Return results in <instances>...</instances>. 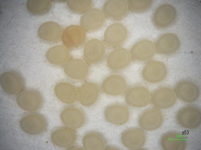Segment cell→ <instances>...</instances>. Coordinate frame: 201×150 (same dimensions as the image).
<instances>
[{
  "instance_id": "4dcf8cb0",
  "label": "cell",
  "mask_w": 201,
  "mask_h": 150,
  "mask_svg": "<svg viewBox=\"0 0 201 150\" xmlns=\"http://www.w3.org/2000/svg\"><path fill=\"white\" fill-rule=\"evenodd\" d=\"M26 8L31 14L35 15H41L47 13L51 9L52 2L50 0L27 1Z\"/></svg>"
},
{
  "instance_id": "52a82bcc",
  "label": "cell",
  "mask_w": 201,
  "mask_h": 150,
  "mask_svg": "<svg viewBox=\"0 0 201 150\" xmlns=\"http://www.w3.org/2000/svg\"><path fill=\"white\" fill-rule=\"evenodd\" d=\"M77 138L74 129L67 127L55 129L51 134V140L54 146L62 148H69L75 142Z\"/></svg>"
},
{
  "instance_id": "8fae6325",
  "label": "cell",
  "mask_w": 201,
  "mask_h": 150,
  "mask_svg": "<svg viewBox=\"0 0 201 150\" xmlns=\"http://www.w3.org/2000/svg\"><path fill=\"white\" fill-rule=\"evenodd\" d=\"M163 116L158 108H151L147 109L140 116L138 123L143 130L151 131L157 129L162 125Z\"/></svg>"
},
{
  "instance_id": "603a6c76",
  "label": "cell",
  "mask_w": 201,
  "mask_h": 150,
  "mask_svg": "<svg viewBox=\"0 0 201 150\" xmlns=\"http://www.w3.org/2000/svg\"><path fill=\"white\" fill-rule=\"evenodd\" d=\"M63 31L57 23L47 21L41 24L39 27L37 34L39 38L45 41L56 42L62 37Z\"/></svg>"
},
{
  "instance_id": "ba28073f",
  "label": "cell",
  "mask_w": 201,
  "mask_h": 150,
  "mask_svg": "<svg viewBox=\"0 0 201 150\" xmlns=\"http://www.w3.org/2000/svg\"><path fill=\"white\" fill-rule=\"evenodd\" d=\"M121 140L126 148L132 150L138 149L143 148L145 144L146 136L145 132L137 128H131L122 133Z\"/></svg>"
},
{
  "instance_id": "277c9868",
  "label": "cell",
  "mask_w": 201,
  "mask_h": 150,
  "mask_svg": "<svg viewBox=\"0 0 201 150\" xmlns=\"http://www.w3.org/2000/svg\"><path fill=\"white\" fill-rule=\"evenodd\" d=\"M176 119L178 124L188 129L198 128L201 122V112L197 106L190 105L181 108L177 112Z\"/></svg>"
},
{
  "instance_id": "ffe728a7",
  "label": "cell",
  "mask_w": 201,
  "mask_h": 150,
  "mask_svg": "<svg viewBox=\"0 0 201 150\" xmlns=\"http://www.w3.org/2000/svg\"><path fill=\"white\" fill-rule=\"evenodd\" d=\"M155 45V51L163 55L173 53L179 49L180 41L178 37L172 33H166L160 36Z\"/></svg>"
},
{
  "instance_id": "8992f818",
  "label": "cell",
  "mask_w": 201,
  "mask_h": 150,
  "mask_svg": "<svg viewBox=\"0 0 201 150\" xmlns=\"http://www.w3.org/2000/svg\"><path fill=\"white\" fill-rule=\"evenodd\" d=\"M104 115L107 122L114 125L121 126L128 121L130 112L126 106L116 103L108 106L105 109Z\"/></svg>"
},
{
  "instance_id": "9a60e30c",
  "label": "cell",
  "mask_w": 201,
  "mask_h": 150,
  "mask_svg": "<svg viewBox=\"0 0 201 150\" xmlns=\"http://www.w3.org/2000/svg\"><path fill=\"white\" fill-rule=\"evenodd\" d=\"M106 52L104 42L98 39L92 38L87 42L84 47V57L86 62L94 64L102 59Z\"/></svg>"
},
{
  "instance_id": "7402d4cb",
  "label": "cell",
  "mask_w": 201,
  "mask_h": 150,
  "mask_svg": "<svg viewBox=\"0 0 201 150\" xmlns=\"http://www.w3.org/2000/svg\"><path fill=\"white\" fill-rule=\"evenodd\" d=\"M128 10L127 2L125 0H108L103 7V12L105 16L115 20L123 18L128 14Z\"/></svg>"
},
{
  "instance_id": "5b68a950",
  "label": "cell",
  "mask_w": 201,
  "mask_h": 150,
  "mask_svg": "<svg viewBox=\"0 0 201 150\" xmlns=\"http://www.w3.org/2000/svg\"><path fill=\"white\" fill-rule=\"evenodd\" d=\"M177 17V11L174 6L170 4L165 3L155 9L153 15L152 21L156 27L163 29L173 24Z\"/></svg>"
},
{
  "instance_id": "2e32d148",
  "label": "cell",
  "mask_w": 201,
  "mask_h": 150,
  "mask_svg": "<svg viewBox=\"0 0 201 150\" xmlns=\"http://www.w3.org/2000/svg\"><path fill=\"white\" fill-rule=\"evenodd\" d=\"M128 36V31L122 24L117 22L111 24L106 29L104 38L106 43L110 46L119 45L123 43Z\"/></svg>"
},
{
  "instance_id": "4fadbf2b",
  "label": "cell",
  "mask_w": 201,
  "mask_h": 150,
  "mask_svg": "<svg viewBox=\"0 0 201 150\" xmlns=\"http://www.w3.org/2000/svg\"><path fill=\"white\" fill-rule=\"evenodd\" d=\"M105 20V15L103 11L97 8H91L81 16L80 21V26L85 30L94 31L102 27Z\"/></svg>"
},
{
  "instance_id": "484cf974",
  "label": "cell",
  "mask_w": 201,
  "mask_h": 150,
  "mask_svg": "<svg viewBox=\"0 0 201 150\" xmlns=\"http://www.w3.org/2000/svg\"><path fill=\"white\" fill-rule=\"evenodd\" d=\"M161 146L165 150H184L187 146L186 137L181 133L175 131L166 133L160 140Z\"/></svg>"
},
{
  "instance_id": "3957f363",
  "label": "cell",
  "mask_w": 201,
  "mask_h": 150,
  "mask_svg": "<svg viewBox=\"0 0 201 150\" xmlns=\"http://www.w3.org/2000/svg\"><path fill=\"white\" fill-rule=\"evenodd\" d=\"M0 84L3 90L9 95H17L24 90V79L19 73L14 71L3 73L0 77Z\"/></svg>"
},
{
  "instance_id": "7a4b0ae2",
  "label": "cell",
  "mask_w": 201,
  "mask_h": 150,
  "mask_svg": "<svg viewBox=\"0 0 201 150\" xmlns=\"http://www.w3.org/2000/svg\"><path fill=\"white\" fill-rule=\"evenodd\" d=\"M16 100L19 107L30 112L39 110L43 103V98L40 93L32 89L23 90L17 95Z\"/></svg>"
},
{
  "instance_id": "cb8c5ba5",
  "label": "cell",
  "mask_w": 201,
  "mask_h": 150,
  "mask_svg": "<svg viewBox=\"0 0 201 150\" xmlns=\"http://www.w3.org/2000/svg\"><path fill=\"white\" fill-rule=\"evenodd\" d=\"M62 38L64 45L67 47H76L82 45L85 41V31L80 26H70L63 31Z\"/></svg>"
},
{
  "instance_id": "30bf717a",
  "label": "cell",
  "mask_w": 201,
  "mask_h": 150,
  "mask_svg": "<svg viewBox=\"0 0 201 150\" xmlns=\"http://www.w3.org/2000/svg\"><path fill=\"white\" fill-rule=\"evenodd\" d=\"M60 118L64 125L73 129L82 127L86 120L84 111L74 107H68L63 109L61 112Z\"/></svg>"
},
{
  "instance_id": "1f68e13d",
  "label": "cell",
  "mask_w": 201,
  "mask_h": 150,
  "mask_svg": "<svg viewBox=\"0 0 201 150\" xmlns=\"http://www.w3.org/2000/svg\"><path fill=\"white\" fill-rule=\"evenodd\" d=\"M91 0H69L67 1L68 8L72 12L76 13L85 12L92 6Z\"/></svg>"
},
{
  "instance_id": "d4e9b609",
  "label": "cell",
  "mask_w": 201,
  "mask_h": 150,
  "mask_svg": "<svg viewBox=\"0 0 201 150\" xmlns=\"http://www.w3.org/2000/svg\"><path fill=\"white\" fill-rule=\"evenodd\" d=\"M89 67L87 62L78 58L69 60L65 64L64 71L69 78L76 80L83 79L87 76Z\"/></svg>"
},
{
  "instance_id": "4316f807",
  "label": "cell",
  "mask_w": 201,
  "mask_h": 150,
  "mask_svg": "<svg viewBox=\"0 0 201 150\" xmlns=\"http://www.w3.org/2000/svg\"><path fill=\"white\" fill-rule=\"evenodd\" d=\"M54 92L60 101L66 104L75 103L78 98L79 91L76 87L67 82L57 83L54 87Z\"/></svg>"
},
{
  "instance_id": "5bb4252c",
  "label": "cell",
  "mask_w": 201,
  "mask_h": 150,
  "mask_svg": "<svg viewBox=\"0 0 201 150\" xmlns=\"http://www.w3.org/2000/svg\"><path fill=\"white\" fill-rule=\"evenodd\" d=\"M151 100L152 104L158 109H166L172 107L177 101V96L172 89L163 87L152 93Z\"/></svg>"
},
{
  "instance_id": "9c48e42d",
  "label": "cell",
  "mask_w": 201,
  "mask_h": 150,
  "mask_svg": "<svg viewBox=\"0 0 201 150\" xmlns=\"http://www.w3.org/2000/svg\"><path fill=\"white\" fill-rule=\"evenodd\" d=\"M151 95L149 89L143 86H136L130 88L125 96L126 103L129 106L140 108L147 106L151 100Z\"/></svg>"
},
{
  "instance_id": "f546056e",
  "label": "cell",
  "mask_w": 201,
  "mask_h": 150,
  "mask_svg": "<svg viewBox=\"0 0 201 150\" xmlns=\"http://www.w3.org/2000/svg\"><path fill=\"white\" fill-rule=\"evenodd\" d=\"M82 142L83 147L87 150H103L107 148L106 138L102 134L95 131H90L85 133Z\"/></svg>"
},
{
  "instance_id": "ac0fdd59",
  "label": "cell",
  "mask_w": 201,
  "mask_h": 150,
  "mask_svg": "<svg viewBox=\"0 0 201 150\" xmlns=\"http://www.w3.org/2000/svg\"><path fill=\"white\" fill-rule=\"evenodd\" d=\"M127 84L125 78L118 74H112L106 78L103 81L101 88L105 94L117 96L123 93L127 89Z\"/></svg>"
},
{
  "instance_id": "e0dca14e",
  "label": "cell",
  "mask_w": 201,
  "mask_h": 150,
  "mask_svg": "<svg viewBox=\"0 0 201 150\" xmlns=\"http://www.w3.org/2000/svg\"><path fill=\"white\" fill-rule=\"evenodd\" d=\"M174 91L177 97L187 103L196 101L200 94L198 86L193 82L187 80L181 81L177 83Z\"/></svg>"
},
{
  "instance_id": "6da1fadb",
  "label": "cell",
  "mask_w": 201,
  "mask_h": 150,
  "mask_svg": "<svg viewBox=\"0 0 201 150\" xmlns=\"http://www.w3.org/2000/svg\"><path fill=\"white\" fill-rule=\"evenodd\" d=\"M19 126L21 130L30 135H37L44 132L46 129L47 122L42 115L36 113H28L20 119Z\"/></svg>"
},
{
  "instance_id": "83f0119b",
  "label": "cell",
  "mask_w": 201,
  "mask_h": 150,
  "mask_svg": "<svg viewBox=\"0 0 201 150\" xmlns=\"http://www.w3.org/2000/svg\"><path fill=\"white\" fill-rule=\"evenodd\" d=\"M99 94V88L97 84L91 82H86L80 87L78 99L82 105L89 107L96 102Z\"/></svg>"
},
{
  "instance_id": "d6a6232c",
  "label": "cell",
  "mask_w": 201,
  "mask_h": 150,
  "mask_svg": "<svg viewBox=\"0 0 201 150\" xmlns=\"http://www.w3.org/2000/svg\"><path fill=\"white\" fill-rule=\"evenodd\" d=\"M127 2L129 10L136 13H142L146 11L153 4V1L150 0H129Z\"/></svg>"
},
{
  "instance_id": "44dd1931",
  "label": "cell",
  "mask_w": 201,
  "mask_h": 150,
  "mask_svg": "<svg viewBox=\"0 0 201 150\" xmlns=\"http://www.w3.org/2000/svg\"><path fill=\"white\" fill-rule=\"evenodd\" d=\"M155 51V45L152 41L148 39H143L133 45L130 53L134 59L145 61L152 58Z\"/></svg>"
},
{
  "instance_id": "f1b7e54d",
  "label": "cell",
  "mask_w": 201,
  "mask_h": 150,
  "mask_svg": "<svg viewBox=\"0 0 201 150\" xmlns=\"http://www.w3.org/2000/svg\"><path fill=\"white\" fill-rule=\"evenodd\" d=\"M70 55L69 50L64 45L53 46L49 48L46 53L48 62L57 66L65 64L69 60Z\"/></svg>"
},
{
  "instance_id": "d6986e66",
  "label": "cell",
  "mask_w": 201,
  "mask_h": 150,
  "mask_svg": "<svg viewBox=\"0 0 201 150\" xmlns=\"http://www.w3.org/2000/svg\"><path fill=\"white\" fill-rule=\"evenodd\" d=\"M132 57L127 49L123 48H116L108 55L107 64L109 68L119 70L126 67L130 63Z\"/></svg>"
},
{
  "instance_id": "7c38bea8",
  "label": "cell",
  "mask_w": 201,
  "mask_h": 150,
  "mask_svg": "<svg viewBox=\"0 0 201 150\" xmlns=\"http://www.w3.org/2000/svg\"><path fill=\"white\" fill-rule=\"evenodd\" d=\"M167 74V69L166 65L158 61H152L147 64L142 72L144 79L151 83H157L162 81Z\"/></svg>"
}]
</instances>
